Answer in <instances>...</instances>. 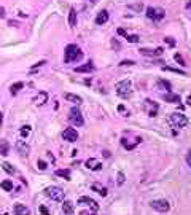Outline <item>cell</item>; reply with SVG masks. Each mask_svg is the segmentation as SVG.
<instances>
[{
	"label": "cell",
	"mask_w": 191,
	"mask_h": 215,
	"mask_svg": "<svg viewBox=\"0 0 191 215\" xmlns=\"http://www.w3.org/2000/svg\"><path fill=\"white\" fill-rule=\"evenodd\" d=\"M46 100H48V94H46V92H43V91L38 92V96H37L35 99H34V102H35L37 105H43Z\"/></svg>",
	"instance_id": "ac0fdd59"
},
{
	"label": "cell",
	"mask_w": 191,
	"mask_h": 215,
	"mask_svg": "<svg viewBox=\"0 0 191 215\" xmlns=\"http://www.w3.org/2000/svg\"><path fill=\"white\" fill-rule=\"evenodd\" d=\"M136 62H134V61H121L119 62V65H134Z\"/></svg>",
	"instance_id": "d590c367"
},
{
	"label": "cell",
	"mask_w": 191,
	"mask_h": 215,
	"mask_svg": "<svg viewBox=\"0 0 191 215\" xmlns=\"http://www.w3.org/2000/svg\"><path fill=\"white\" fill-rule=\"evenodd\" d=\"M151 205V209H155L158 210V212H169V209H170V204H169V201H166V199H155V201H151L150 202Z\"/></svg>",
	"instance_id": "8992f818"
},
{
	"label": "cell",
	"mask_w": 191,
	"mask_h": 215,
	"mask_svg": "<svg viewBox=\"0 0 191 215\" xmlns=\"http://www.w3.org/2000/svg\"><path fill=\"white\" fill-rule=\"evenodd\" d=\"M62 139L67 140V142H77V140H78V132H77V129L67 128V129L62 132Z\"/></svg>",
	"instance_id": "ba28073f"
},
{
	"label": "cell",
	"mask_w": 191,
	"mask_h": 215,
	"mask_svg": "<svg viewBox=\"0 0 191 215\" xmlns=\"http://www.w3.org/2000/svg\"><path fill=\"white\" fill-rule=\"evenodd\" d=\"M174 59H175V61H177V62H178L180 65H186V64H185V61H183V58H181V54L177 53V54L174 56Z\"/></svg>",
	"instance_id": "d6a6232c"
},
{
	"label": "cell",
	"mask_w": 191,
	"mask_h": 215,
	"mask_svg": "<svg viewBox=\"0 0 191 215\" xmlns=\"http://www.w3.org/2000/svg\"><path fill=\"white\" fill-rule=\"evenodd\" d=\"M56 175H58V177H64L66 180H70V171H69V169H58V171H56Z\"/></svg>",
	"instance_id": "cb8c5ba5"
},
{
	"label": "cell",
	"mask_w": 191,
	"mask_h": 215,
	"mask_svg": "<svg viewBox=\"0 0 191 215\" xmlns=\"http://www.w3.org/2000/svg\"><path fill=\"white\" fill-rule=\"evenodd\" d=\"M108 18H110V16H108V11H107V10H102L99 15L96 16V24H97V26H104L105 22L108 21Z\"/></svg>",
	"instance_id": "4fadbf2b"
},
{
	"label": "cell",
	"mask_w": 191,
	"mask_h": 215,
	"mask_svg": "<svg viewBox=\"0 0 191 215\" xmlns=\"http://www.w3.org/2000/svg\"><path fill=\"white\" fill-rule=\"evenodd\" d=\"M140 54H143V56H150V58H156V56H161V54H162V48H156V50L140 48Z\"/></svg>",
	"instance_id": "7c38bea8"
},
{
	"label": "cell",
	"mask_w": 191,
	"mask_h": 215,
	"mask_svg": "<svg viewBox=\"0 0 191 215\" xmlns=\"http://www.w3.org/2000/svg\"><path fill=\"white\" fill-rule=\"evenodd\" d=\"M164 16H166V13H164V10H161V8H156V7H148L147 8V18L148 19H153L155 22H158V21L164 19Z\"/></svg>",
	"instance_id": "3957f363"
},
{
	"label": "cell",
	"mask_w": 191,
	"mask_h": 215,
	"mask_svg": "<svg viewBox=\"0 0 191 215\" xmlns=\"http://www.w3.org/2000/svg\"><path fill=\"white\" fill-rule=\"evenodd\" d=\"M164 41H166V43L169 45V46H175V40L172 38V37H166V38H164Z\"/></svg>",
	"instance_id": "836d02e7"
},
{
	"label": "cell",
	"mask_w": 191,
	"mask_h": 215,
	"mask_svg": "<svg viewBox=\"0 0 191 215\" xmlns=\"http://www.w3.org/2000/svg\"><path fill=\"white\" fill-rule=\"evenodd\" d=\"M126 40H128L129 43H137V41H139V35H126Z\"/></svg>",
	"instance_id": "f1b7e54d"
},
{
	"label": "cell",
	"mask_w": 191,
	"mask_h": 215,
	"mask_svg": "<svg viewBox=\"0 0 191 215\" xmlns=\"http://www.w3.org/2000/svg\"><path fill=\"white\" fill-rule=\"evenodd\" d=\"M116 94H118L121 99H128V97L132 94L131 80H121V81L116 83Z\"/></svg>",
	"instance_id": "7a4b0ae2"
},
{
	"label": "cell",
	"mask_w": 191,
	"mask_h": 215,
	"mask_svg": "<svg viewBox=\"0 0 191 215\" xmlns=\"http://www.w3.org/2000/svg\"><path fill=\"white\" fill-rule=\"evenodd\" d=\"M40 212H41V214H43V215H48V214H49V210H48V209H46V207H45V205H41V207H40Z\"/></svg>",
	"instance_id": "f35d334b"
},
{
	"label": "cell",
	"mask_w": 191,
	"mask_h": 215,
	"mask_svg": "<svg viewBox=\"0 0 191 215\" xmlns=\"http://www.w3.org/2000/svg\"><path fill=\"white\" fill-rule=\"evenodd\" d=\"M45 194L53 201H64V191L60 190L59 186H48V188L45 190Z\"/></svg>",
	"instance_id": "277c9868"
},
{
	"label": "cell",
	"mask_w": 191,
	"mask_h": 215,
	"mask_svg": "<svg viewBox=\"0 0 191 215\" xmlns=\"http://www.w3.org/2000/svg\"><path fill=\"white\" fill-rule=\"evenodd\" d=\"M22 88H24V83H22V81L13 83V85H11V88H10V92H11L13 96H16L18 92H19V89H22Z\"/></svg>",
	"instance_id": "603a6c76"
},
{
	"label": "cell",
	"mask_w": 191,
	"mask_h": 215,
	"mask_svg": "<svg viewBox=\"0 0 191 215\" xmlns=\"http://www.w3.org/2000/svg\"><path fill=\"white\" fill-rule=\"evenodd\" d=\"M162 70H167V72H174V73H180V75H185V72H183V70L172 69V67H162Z\"/></svg>",
	"instance_id": "f546056e"
},
{
	"label": "cell",
	"mask_w": 191,
	"mask_h": 215,
	"mask_svg": "<svg viewBox=\"0 0 191 215\" xmlns=\"http://www.w3.org/2000/svg\"><path fill=\"white\" fill-rule=\"evenodd\" d=\"M8 151H10V143H8L7 140H0V155L7 156Z\"/></svg>",
	"instance_id": "d6986e66"
},
{
	"label": "cell",
	"mask_w": 191,
	"mask_h": 215,
	"mask_svg": "<svg viewBox=\"0 0 191 215\" xmlns=\"http://www.w3.org/2000/svg\"><path fill=\"white\" fill-rule=\"evenodd\" d=\"M85 164H86L88 169H91V171H100L102 167H104V166H102V163L99 160H96V158H89V160H86Z\"/></svg>",
	"instance_id": "30bf717a"
},
{
	"label": "cell",
	"mask_w": 191,
	"mask_h": 215,
	"mask_svg": "<svg viewBox=\"0 0 191 215\" xmlns=\"http://www.w3.org/2000/svg\"><path fill=\"white\" fill-rule=\"evenodd\" d=\"M2 169L5 171V172H8V174H15V167H13L10 163H3V164H2Z\"/></svg>",
	"instance_id": "4316f807"
},
{
	"label": "cell",
	"mask_w": 191,
	"mask_h": 215,
	"mask_svg": "<svg viewBox=\"0 0 191 215\" xmlns=\"http://www.w3.org/2000/svg\"><path fill=\"white\" fill-rule=\"evenodd\" d=\"M128 8H129V10H136V11H142V10H143V5H142V3H136V5H129Z\"/></svg>",
	"instance_id": "4dcf8cb0"
},
{
	"label": "cell",
	"mask_w": 191,
	"mask_h": 215,
	"mask_svg": "<svg viewBox=\"0 0 191 215\" xmlns=\"http://www.w3.org/2000/svg\"><path fill=\"white\" fill-rule=\"evenodd\" d=\"M94 70V65H92V62H88V64H83L80 65V67H75V72L78 73H89Z\"/></svg>",
	"instance_id": "5bb4252c"
},
{
	"label": "cell",
	"mask_w": 191,
	"mask_h": 215,
	"mask_svg": "<svg viewBox=\"0 0 191 215\" xmlns=\"http://www.w3.org/2000/svg\"><path fill=\"white\" fill-rule=\"evenodd\" d=\"M158 88L170 91L172 89V85H170V81H167V80H158Z\"/></svg>",
	"instance_id": "d4e9b609"
},
{
	"label": "cell",
	"mask_w": 191,
	"mask_h": 215,
	"mask_svg": "<svg viewBox=\"0 0 191 215\" xmlns=\"http://www.w3.org/2000/svg\"><path fill=\"white\" fill-rule=\"evenodd\" d=\"M69 120H70V123L75 124V126H83V124H85V120H83V116H81V112L78 110V109H75V107L70 110Z\"/></svg>",
	"instance_id": "52a82bcc"
},
{
	"label": "cell",
	"mask_w": 191,
	"mask_h": 215,
	"mask_svg": "<svg viewBox=\"0 0 191 215\" xmlns=\"http://www.w3.org/2000/svg\"><path fill=\"white\" fill-rule=\"evenodd\" d=\"M170 123L175 126V128H185L186 124H188V118L183 115V113H178V112H175V113L170 115Z\"/></svg>",
	"instance_id": "5b68a950"
},
{
	"label": "cell",
	"mask_w": 191,
	"mask_h": 215,
	"mask_svg": "<svg viewBox=\"0 0 191 215\" xmlns=\"http://www.w3.org/2000/svg\"><path fill=\"white\" fill-rule=\"evenodd\" d=\"M118 34H119V35H124V37H126V35H128V34H126V32H124L123 29H118Z\"/></svg>",
	"instance_id": "60d3db41"
},
{
	"label": "cell",
	"mask_w": 191,
	"mask_h": 215,
	"mask_svg": "<svg viewBox=\"0 0 191 215\" xmlns=\"http://www.w3.org/2000/svg\"><path fill=\"white\" fill-rule=\"evenodd\" d=\"M2 120H3V113L0 112V124H2Z\"/></svg>",
	"instance_id": "b9f144b4"
},
{
	"label": "cell",
	"mask_w": 191,
	"mask_h": 215,
	"mask_svg": "<svg viewBox=\"0 0 191 215\" xmlns=\"http://www.w3.org/2000/svg\"><path fill=\"white\" fill-rule=\"evenodd\" d=\"M162 97H164L166 102H170V104H177V102H180V96L178 94H172V92H167V94H164Z\"/></svg>",
	"instance_id": "e0dca14e"
},
{
	"label": "cell",
	"mask_w": 191,
	"mask_h": 215,
	"mask_svg": "<svg viewBox=\"0 0 191 215\" xmlns=\"http://www.w3.org/2000/svg\"><path fill=\"white\" fill-rule=\"evenodd\" d=\"M46 64V61H40V62H37L34 67H32V70H35V69H38V67H41V65H45Z\"/></svg>",
	"instance_id": "8d00e7d4"
},
{
	"label": "cell",
	"mask_w": 191,
	"mask_h": 215,
	"mask_svg": "<svg viewBox=\"0 0 191 215\" xmlns=\"http://www.w3.org/2000/svg\"><path fill=\"white\" fill-rule=\"evenodd\" d=\"M186 164H188L190 167H191V150L186 153Z\"/></svg>",
	"instance_id": "74e56055"
},
{
	"label": "cell",
	"mask_w": 191,
	"mask_h": 215,
	"mask_svg": "<svg viewBox=\"0 0 191 215\" xmlns=\"http://www.w3.org/2000/svg\"><path fill=\"white\" fill-rule=\"evenodd\" d=\"M83 58V53L81 50L78 48L77 45H67L66 46V51H64V62H75V61H81Z\"/></svg>",
	"instance_id": "6da1fadb"
},
{
	"label": "cell",
	"mask_w": 191,
	"mask_h": 215,
	"mask_svg": "<svg viewBox=\"0 0 191 215\" xmlns=\"http://www.w3.org/2000/svg\"><path fill=\"white\" fill-rule=\"evenodd\" d=\"M64 99L69 100V102H73V104H80V102L83 100L80 96H77V94H72V92H66L64 94Z\"/></svg>",
	"instance_id": "2e32d148"
},
{
	"label": "cell",
	"mask_w": 191,
	"mask_h": 215,
	"mask_svg": "<svg viewBox=\"0 0 191 215\" xmlns=\"http://www.w3.org/2000/svg\"><path fill=\"white\" fill-rule=\"evenodd\" d=\"M91 190L96 191V193H99L100 196H107V188H105V186H100L99 183H92L91 185Z\"/></svg>",
	"instance_id": "7402d4cb"
},
{
	"label": "cell",
	"mask_w": 191,
	"mask_h": 215,
	"mask_svg": "<svg viewBox=\"0 0 191 215\" xmlns=\"http://www.w3.org/2000/svg\"><path fill=\"white\" fill-rule=\"evenodd\" d=\"M78 204H85V205H89V207L94 210V212H97L99 210V205H97V202L92 198H89V196H81L80 199H78Z\"/></svg>",
	"instance_id": "9c48e42d"
},
{
	"label": "cell",
	"mask_w": 191,
	"mask_h": 215,
	"mask_svg": "<svg viewBox=\"0 0 191 215\" xmlns=\"http://www.w3.org/2000/svg\"><path fill=\"white\" fill-rule=\"evenodd\" d=\"M62 210H64V214H66V215H72L73 214V202H70V201H64Z\"/></svg>",
	"instance_id": "ffe728a7"
},
{
	"label": "cell",
	"mask_w": 191,
	"mask_h": 215,
	"mask_svg": "<svg viewBox=\"0 0 191 215\" xmlns=\"http://www.w3.org/2000/svg\"><path fill=\"white\" fill-rule=\"evenodd\" d=\"M69 24H70V27L77 26V11H75V8H70V11H69Z\"/></svg>",
	"instance_id": "44dd1931"
},
{
	"label": "cell",
	"mask_w": 191,
	"mask_h": 215,
	"mask_svg": "<svg viewBox=\"0 0 191 215\" xmlns=\"http://www.w3.org/2000/svg\"><path fill=\"white\" fill-rule=\"evenodd\" d=\"M30 134V126H22L21 128V135L22 137H27Z\"/></svg>",
	"instance_id": "83f0119b"
},
{
	"label": "cell",
	"mask_w": 191,
	"mask_h": 215,
	"mask_svg": "<svg viewBox=\"0 0 191 215\" xmlns=\"http://www.w3.org/2000/svg\"><path fill=\"white\" fill-rule=\"evenodd\" d=\"M91 2H92V3H94V2H96V0H91Z\"/></svg>",
	"instance_id": "7bdbcfd3"
},
{
	"label": "cell",
	"mask_w": 191,
	"mask_h": 215,
	"mask_svg": "<svg viewBox=\"0 0 191 215\" xmlns=\"http://www.w3.org/2000/svg\"><path fill=\"white\" fill-rule=\"evenodd\" d=\"M124 174H123V172H118V185H123L124 183Z\"/></svg>",
	"instance_id": "e575fe53"
},
{
	"label": "cell",
	"mask_w": 191,
	"mask_h": 215,
	"mask_svg": "<svg viewBox=\"0 0 191 215\" xmlns=\"http://www.w3.org/2000/svg\"><path fill=\"white\" fill-rule=\"evenodd\" d=\"M15 214L16 215H30V210L24 204H15Z\"/></svg>",
	"instance_id": "9a60e30c"
},
{
	"label": "cell",
	"mask_w": 191,
	"mask_h": 215,
	"mask_svg": "<svg viewBox=\"0 0 191 215\" xmlns=\"http://www.w3.org/2000/svg\"><path fill=\"white\" fill-rule=\"evenodd\" d=\"M3 16H5V8L0 7V18H3Z\"/></svg>",
	"instance_id": "ab89813d"
},
{
	"label": "cell",
	"mask_w": 191,
	"mask_h": 215,
	"mask_svg": "<svg viewBox=\"0 0 191 215\" xmlns=\"http://www.w3.org/2000/svg\"><path fill=\"white\" fill-rule=\"evenodd\" d=\"M0 186L5 191H13V182L11 180H3L2 183H0Z\"/></svg>",
	"instance_id": "484cf974"
},
{
	"label": "cell",
	"mask_w": 191,
	"mask_h": 215,
	"mask_svg": "<svg viewBox=\"0 0 191 215\" xmlns=\"http://www.w3.org/2000/svg\"><path fill=\"white\" fill-rule=\"evenodd\" d=\"M16 150H18V153H19L21 156H27L29 151H30V148H29V145H27L24 140H18L16 142Z\"/></svg>",
	"instance_id": "8fae6325"
},
{
	"label": "cell",
	"mask_w": 191,
	"mask_h": 215,
	"mask_svg": "<svg viewBox=\"0 0 191 215\" xmlns=\"http://www.w3.org/2000/svg\"><path fill=\"white\" fill-rule=\"evenodd\" d=\"M37 167H38L40 171H45L48 166H46V163H45L43 160H38V161H37Z\"/></svg>",
	"instance_id": "1f68e13d"
}]
</instances>
